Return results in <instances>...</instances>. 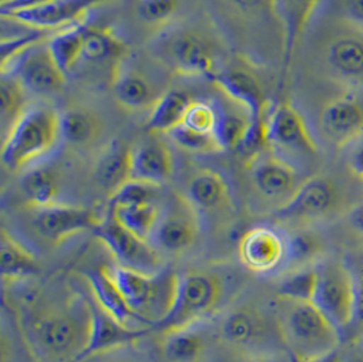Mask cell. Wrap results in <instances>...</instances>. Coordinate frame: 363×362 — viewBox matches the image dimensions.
Returning a JSON list of instances; mask_svg holds the SVG:
<instances>
[{"instance_id": "cell-1", "label": "cell", "mask_w": 363, "mask_h": 362, "mask_svg": "<svg viewBox=\"0 0 363 362\" xmlns=\"http://www.w3.org/2000/svg\"><path fill=\"white\" fill-rule=\"evenodd\" d=\"M91 312L84 298L69 300L35 313L29 322V341L50 362H78L89 344Z\"/></svg>"}, {"instance_id": "cell-2", "label": "cell", "mask_w": 363, "mask_h": 362, "mask_svg": "<svg viewBox=\"0 0 363 362\" xmlns=\"http://www.w3.org/2000/svg\"><path fill=\"white\" fill-rule=\"evenodd\" d=\"M274 314L291 358L312 360L339 350L343 334L313 301L278 296Z\"/></svg>"}, {"instance_id": "cell-3", "label": "cell", "mask_w": 363, "mask_h": 362, "mask_svg": "<svg viewBox=\"0 0 363 362\" xmlns=\"http://www.w3.org/2000/svg\"><path fill=\"white\" fill-rule=\"evenodd\" d=\"M62 136L60 114L47 106L28 108L3 138L1 161L17 170L45 155Z\"/></svg>"}, {"instance_id": "cell-4", "label": "cell", "mask_w": 363, "mask_h": 362, "mask_svg": "<svg viewBox=\"0 0 363 362\" xmlns=\"http://www.w3.org/2000/svg\"><path fill=\"white\" fill-rule=\"evenodd\" d=\"M222 295V282L213 274L203 271L179 274L173 302L165 316L151 329L165 334L195 326L214 312Z\"/></svg>"}, {"instance_id": "cell-5", "label": "cell", "mask_w": 363, "mask_h": 362, "mask_svg": "<svg viewBox=\"0 0 363 362\" xmlns=\"http://www.w3.org/2000/svg\"><path fill=\"white\" fill-rule=\"evenodd\" d=\"M218 338L229 349L253 354H277L284 347L275 314L253 305H238L225 313L218 326Z\"/></svg>"}, {"instance_id": "cell-6", "label": "cell", "mask_w": 363, "mask_h": 362, "mask_svg": "<svg viewBox=\"0 0 363 362\" xmlns=\"http://www.w3.org/2000/svg\"><path fill=\"white\" fill-rule=\"evenodd\" d=\"M102 268L115 282L133 311L149 324L150 329H152L169 311L173 302L179 274L164 270L160 274L149 275L118 264L102 265Z\"/></svg>"}, {"instance_id": "cell-7", "label": "cell", "mask_w": 363, "mask_h": 362, "mask_svg": "<svg viewBox=\"0 0 363 362\" xmlns=\"http://www.w3.org/2000/svg\"><path fill=\"white\" fill-rule=\"evenodd\" d=\"M312 301L342 334L351 327L355 302V273L347 264L328 260L315 264Z\"/></svg>"}, {"instance_id": "cell-8", "label": "cell", "mask_w": 363, "mask_h": 362, "mask_svg": "<svg viewBox=\"0 0 363 362\" xmlns=\"http://www.w3.org/2000/svg\"><path fill=\"white\" fill-rule=\"evenodd\" d=\"M154 52L166 67L182 77L211 78L216 72L211 44L192 31H174L162 35Z\"/></svg>"}, {"instance_id": "cell-9", "label": "cell", "mask_w": 363, "mask_h": 362, "mask_svg": "<svg viewBox=\"0 0 363 362\" xmlns=\"http://www.w3.org/2000/svg\"><path fill=\"white\" fill-rule=\"evenodd\" d=\"M339 188L327 176H313L299 184L296 192L274 213L281 224L305 226L330 216L339 204Z\"/></svg>"}, {"instance_id": "cell-10", "label": "cell", "mask_w": 363, "mask_h": 362, "mask_svg": "<svg viewBox=\"0 0 363 362\" xmlns=\"http://www.w3.org/2000/svg\"><path fill=\"white\" fill-rule=\"evenodd\" d=\"M93 233L112 253L116 264L149 275L164 271L161 251L120 226L111 215L104 218Z\"/></svg>"}, {"instance_id": "cell-11", "label": "cell", "mask_w": 363, "mask_h": 362, "mask_svg": "<svg viewBox=\"0 0 363 362\" xmlns=\"http://www.w3.org/2000/svg\"><path fill=\"white\" fill-rule=\"evenodd\" d=\"M268 145L272 151H284L311 158L318 146L303 115L289 102L281 101L269 106L265 116Z\"/></svg>"}, {"instance_id": "cell-12", "label": "cell", "mask_w": 363, "mask_h": 362, "mask_svg": "<svg viewBox=\"0 0 363 362\" xmlns=\"http://www.w3.org/2000/svg\"><path fill=\"white\" fill-rule=\"evenodd\" d=\"M32 210L34 231L53 246H60L84 231H94L104 221L93 209L63 203Z\"/></svg>"}, {"instance_id": "cell-13", "label": "cell", "mask_w": 363, "mask_h": 362, "mask_svg": "<svg viewBox=\"0 0 363 362\" xmlns=\"http://www.w3.org/2000/svg\"><path fill=\"white\" fill-rule=\"evenodd\" d=\"M200 233L199 213L188 199L176 195L161 213L151 244L169 253H182L194 247Z\"/></svg>"}, {"instance_id": "cell-14", "label": "cell", "mask_w": 363, "mask_h": 362, "mask_svg": "<svg viewBox=\"0 0 363 362\" xmlns=\"http://www.w3.org/2000/svg\"><path fill=\"white\" fill-rule=\"evenodd\" d=\"M245 166L253 187L263 198L281 200L283 204L299 187L296 165L272 150L252 157Z\"/></svg>"}, {"instance_id": "cell-15", "label": "cell", "mask_w": 363, "mask_h": 362, "mask_svg": "<svg viewBox=\"0 0 363 362\" xmlns=\"http://www.w3.org/2000/svg\"><path fill=\"white\" fill-rule=\"evenodd\" d=\"M241 263L255 274L267 275L284 268L287 260L286 234L269 226L249 229L238 243Z\"/></svg>"}, {"instance_id": "cell-16", "label": "cell", "mask_w": 363, "mask_h": 362, "mask_svg": "<svg viewBox=\"0 0 363 362\" xmlns=\"http://www.w3.org/2000/svg\"><path fill=\"white\" fill-rule=\"evenodd\" d=\"M346 25L347 31L332 35L325 43L323 62L333 79L357 86L363 83V31Z\"/></svg>"}, {"instance_id": "cell-17", "label": "cell", "mask_w": 363, "mask_h": 362, "mask_svg": "<svg viewBox=\"0 0 363 362\" xmlns=\"http://www.w3.org/2000/svg\"><path fill=\"white\" fill-rule=\"evenodd\" d=\"M102 0H56L44 6L1 13V17L26 25L34 31L59 32L84 23L89 11Z\"/></svg>"}, {"instance_id": "cell-18", "label": "cell", "mask_w": 363, "mask_h": 362, "mask_svg": "<svg viewBox=\"0 0 363 362\" xmlns=\"http://www.w3.org/2000/svg\"><path fill=\"white\" fill-rule=\"evenodd\" d=\"M89 305L91 312L90 338L78 362H84L101 354H108L133 345L143 339L151 329L124 326L111 313L99 307L94 300L89 301Z\"/></svg>"}, {"instance_id": "cell-19", "label": "cell", "mask_w": 363, "mask_h": 362, "mask_svg": "<svg viewBox=\"0 0 363 362\" xmlns=\"http://www.w3.org/2000/svg\"><path fill=\"white\" fill-rule=\"evenodd\" d=\"M320 130L330 145L337 148L362 139V102L352 94L332 99L320 114Z\"/></svg>"}, {"instance_id": "cell-20", "label": "cell", "mask_w": 363, "mask_h": 362, "mask_svg": "<svg viewBox=\"0 0 363 362\" xmlns=\"http://www.w3.org/2000/svg\"><path fill=\"white\" fill-rule=\"evenodd\" d=\"M210 79L223 96L241 106L250 120L264 119L269 109V102L265 97L263 83L252 71L241 67H230L216 71Z\"/></svg>"}, {"instance_id": "cell-21", "label": "cell", "mask_w": 363, "mask_h": 362, "mask_svg": "<svg viewBox=\"0 0 363 362\" xmlns=\"http://www.w3.org/2000/svg\"><path fill=\"white\" fill-rule=\"evenodd\" d=\"M17 63L16 77L34 94L52 96L65 89L67 74L55 62L47 41L28 50Z\"/></svg>"}, {"instance_id": "cell-22", "label": "cell", "mask_w": 363, "mask_h": 362, "mask_svg": "<svg viewBox=\"0 0 363 362\" xmlns=\"http://www.w3.org/2000/svg\"><path fill=\"white\" fill-rule=\"evenodd\" d=\"M324 0H272V14L279 21L283 32L281 82L286 81L294 52Z\"/></svg>"}, {"instance_id": "cell-23", "label": "cell", "mask_w": 363, "mask_h": 362, "mask_svg": "<svg viewBox=\"0 0 363 362\" xmlns=\"http://www.w3.org/2000/svg\"><path fill=\"white\" fill-rule=\"evenodd\" d=\"M185 198L199 215H214L233 209L229 184L219 172L213 169L198 170L189 179Z\"/></svg>"}, {"instance_id": "cell-24", "label": "cell", "mask_w": 363, "mask_h": 362, "mask_svg": "<svg viewBox=\"0 0 363 362\" xmlns=\"http://www.w3.org/2000/svg\"><path fill=\"white\" fill-rule=\"evenodd\" d=\"M111 82L117 102L130 111L151 109L161 96L145 74L127 63V57L111 68Z\"/></svg>"}, {"instance_id": "cell-25", "label": "cell", "mask_w": 363, "mask_h": 362, "mask_svg": "<svg viewBox=\"0 0 363 362\" xmlns=\"http://www.w3.org/2000/svg\"><path fill=\"white\" fill-rule=\"evenodd\" d=\"M173 155L161 141H146L131 148V180L161 187L173 176Z\"/></svg>"}, {"instance_id": "cell-26", "label": "cell", "mask_w": 363, "mask_h": 362, "mask_svg": "<svg viewBox=\"0 0 363 362\" xmlns=\"http://www.w3.org/2000/svg\"><path fill=\"white\" fill-rule=\"evenodd\" d=\"M84 278L89 283V290L93 300L120 323L128 327L150 329L149 324L133 311L115 282L108 277L102 267H99V270L86 271Z\"/></svg>"}, {"instance_id": "cell-27", "label": "cell", "mask_w": 363, "mask_h": 362, "mask_svg": "<svg viewBox=\"0 0 363 362\" xmlns=\"http://www.w3.org/2000/svg\"><path fill=\"white\" fill-rule=\"evenodd\" d=\"M166 362H206L210 354V336L200 323L161 334Z\"/></svg>"}, {"instance_id": "cell-28", "label": "cell", "mask_w": 363, "mask_h": 362, "mask_svg": "<svg viewBox=\"0 0 363 362\" xmlns=\"http://www.w3.org/2000/svg\"><path fill=\"white\" fill-rule=\"evenodd\" d=\"M96 180L109 197L131 180V148L121 141L108 145L96 165Z\"/></svg>"}, {"instance_id": "cell-29", "label": "cell", "mask_w": 363, "mask_h": 362, "mask_svg": "<svg viewBox=\"0 0 363 362\" xmlns=\"http://www.w3.org/2000/svg\"><path fill=\"white\" fill-rule=\"evenodd\" d=\"M128 56L125 43L109 29L87 26L84 31L82 59L94 65H111V68Z\"/></svg>"}, {"instance_id": "cell-30", "label": "cell", "mask_w": 363, "mask_h": 362, "mask_svg": "<svg viewBox=\"0 0 363 362\" xmlns=\"http://www.w3.org/2000/svg\"><path fill=\"white\" fill-rule=\"evenodd\" d=\"M0 274L4 280H21L40 273V263L30 249L7 231L0 233Z\"/></svg>"}, {"instance_id": "cell-31", "label": "cell", "mask_w": 363, "mask_h": 362, "mask_svg": "<svg viewBox=\"0 0 363 362\" xmlns=\"http://www.w3.org/2000/svg\"><path fill=\"white\" fill-rule=\"evenodd\" d=\"M194 99L180 92L169 90L162 93L151 108L147 131L151 133H169L184 123L185 114Z\"/></svg>"}, {"instance_id": "cell-32", "label": "cell", "mask_w": 363, "mask_h": 362, "mask_svg": "<svg viewBox=\"0 0 363 362\" xmlns=\"http://www.w3.org/2000/svg\"><path fill=\"white\" fill-rule=\"evenodd\" d=\"M161 210L155 202L117 204L109 207V214L124 229L131 231L142 240L151 241L161 218Z\"/></svg>"}, {"instance_id": "cell-33", "label": "cell", "mask_w": 363, "mask_h": 362, "mask_svg": "<svg viewBox=\"0 0 363 362\" xmlns=\"http://www.w3.org/2000/svg\"><path fill=\"white\" fill-rule=\"evenodd\" d=\"M21 190L30 209H41L59 203V177L50 168L40 166L28 172L21 181Z\"/></svg>"}, {"instance_id": "cell-34", "label": "cell", "mask_w": 363, "mask_h": 362, "mask_svg": "<svg viewBox=\"0 0 363 362\" xmlns=\"http://www.w3.org/2000/svg\"><path fill=\"white\" fill-rule=\"evenodd\" d=\"M84 31V23L68 26L55 32L47 41L50 55L66 74L82 59Z\"/></svg>"}, {"instance_id": "cell-35", "label": "cell", "mask_w": 363, "mask_h": 362, "mask_svg": "<svg viewBox=\"0 0 363 362\" xmlns=\"http://www.w3.org/2000/svg\"><path fill=\"white\" fill-rule=\"evenodd\" d=\"M62 136L74 146H86L97 141L102 131L99 116L90 111L72 108L60 115Z\"/></svg>"}, {"instance_id": "cell-36", "label": "cell", "mask_w": 363, "mask_h": 362, "mask_svg": "<svg viewBox=\"0 0 363 362\" xmlns=\"http://www.w3.org/2000/svg\"><path fill=\"white\" fill-rule=\"evenodd\" d=\"M287 238V260L284 271H296L299 268L312 267L323 251L320 237L305 226L296 228Z\"/></svg>"}, {"instance_id": "cell-37", "label": "cell", "mask_w": 363, "mask_h": 362, "mask_svg": "<svg viewBox=\"0 0 363 362\" xmlns=\"http://www.w3.org/2000/svg\"><path fill=\"white\" fill-rule=\"evenodd\" d=\"M25 86L11 72H1L0 79V126L3 138L10 132L19 117L26 112Z\"/></svg>"}, {"instance_id": "cell-38", "label": "cell", "mask_w": 363, "mask_h": 362, "mask_svg": "<svg viewBox=\"0 0 363 362\" xmlns=\"http://www.w3.org/2000/svg\"><path fill=\"white\" fill-rule=\"evenodd\" d=\"M215 106L218 112V119L213 135L218 146L220 151L238 150L245 133L248 131L250 117L244 119L240 115L230 114L226 109L218 106V104H215Z\"/></svg>"}, {"instance_id": "cell-39", "label": "cell", "mask_w": 363, "mask_h": 362, "mask_svg": "<svg viewBox=\"0 0 363 362\" xmlns=\"http://www.w3.org/2000/svg\"><path fill=\"white\" fill-rule=\"evenodd\" d=\"M315 264L290 271L279 285V296L312 301L315 289Z\"/></svg>"}, {"instance_id": "cell-40", "label": "cell", "mask_w": 363, "mask_h": 362, "mask_svg": "<svg viewBox=\"0 0 363 362\" xmlns=\"http://www.w3.org/2000/svg\"><path fill=\"white\" fill-rule=\"evenodd\" d=\"M180 148L192 153H216L220 151L213 133L199 132L186 127L179 126L167 133Z\"/></svg>"}, {"instance_id": "cell-41", "label": "cell", "mask_w": 363, "mask_h": 362, "mask_svg": "<svg viewBox=\"0 0 363 362\" xmlns=\"http://www.w3.org/2000/svg\"><path fill=\"white\" fill-rule=\"evenodd\" d=\"M157 185L147 184L143 181H127L121 188H118L112 197H109V207L117 204H135V203H149L155 202Z\"/></svg>"}, {"instance_id": "cell-42", "label": "cell", "mask_w": 363, "mask_h": 362, "mask_svg": "<svg viewBox=\"0 0 363 362\" xmlns=\"http://www.w3.org/2000/svg\"><path fill=\"white\" fill-rule=\"evenodd\" d=\"M218 119V112L215 104H208L204 101H192L185 117L184 126L199 132L213 133Z\"/></svg>"}, {"instance_id": "cell-43", "label": "cell", "mask_w": 363, "mask_h": 362, "mask_svg": "<svg viewBox=\"0 0 363 362\" xmlns=\"http://www.w3.org/2000/svg\"><path fill=\"white\" fill-rule=\"evenodd\" d=\"M139 17L147 23H162L173 17L179 0H135Z\"/></svg>"}, {"instance_id": "cell-44", "label": "cell", "mask_w": 363, "mask_h": 362, "mask_svg": "<svg viewBox=\"0 0 363 362\" xmlns=\"http://www.w3.org/2000/svg\"><path fill=\"white\" fill-rule=\"evenodd\" d=\"M223 10L235 19H253L272 13V0H218Z\"/></svg>"}, {"instance_id": "cell-45", "label": "cell", "mask_w": 363, "mask_h": 362, "mask_svg": "<svg viewBox=\"0 0 363 362\" xmlns=\"http://www.w3.org/2000/svg\"><path fill=\"white\" fill-rule=\"evenodd\" d=\"M339 11L343 22L363 31V0H340Z\"/></svg>"}, {"instance_id": "cell-46", "label": "cell", "mask_w": 363, "mask_h": 362, "mask_svg": "<svg viewBox=\"0 0 363 362\" xmlns=\"http://www.w3.org/2000/svg\"><path fill=\"white\" fill-rule=\"evenodd\" d=\"M351 327L363 329V270L355 273V302Z\"/></svg>"}, {"instance_id": "cell-47", "label": "cell", "mask_w": 363, "mask_h": 362, "mask_svg": "<svg viewBox=\"0 0 363 362\" xmlns=\"http://www.w3.org/2000/svg\"><path fill=\"white\" fill-rule=\"evenodd\" d=\"M348 168L354 176L363 180V138L348 157Z\"/></svg>"}, {"instance_id": "cell-48", "label": "cell", "mask_w": 363, "mask_h": 362, "mask_svg": "<svg viewBox=\"0 0 363 362\" xmlns=\"http://www.w3.org/2000/svg\"><path fill=\"white\" fill-rule=\"evenodd\" d=\"M342 354V362H363V338L354 341Z\"/></svg>"}, {"instance_id": "cell-49", "label": "cell", "mask_w": 363, "mask_h": 362, "mask_svg": "<svg viewBox=\"0 0 363 362\" xmlns=\"http://www.w3.org/2000/svg\"><path fill=\"white\" fill-rule=\"evenodd\" d=\"M348 225L363 237V203L354 206L347 215Z\"/></svg>"}, {"instance_id": "cell-50", "label": "cell", "mask_w": 363, "mask_h": 362, "mask_svg": "<svg viewBox=\"0 0 363 362\" xmlns=\"http://www.w3.org/2000/svg\"><path fill=\"white\" fill-rule=\"evenodd\" d=\"M291 362H342V354H340V350H336V351L330 353L327 356L317 357V358H312V360H294V358H291Z\"/></svg>"}, {"instance_id": "cell-51", "label": "cell", "mask_w": 363, "mask_h": 362, "mask_svg": "<svg viewBox=\"0 0 363 362\" xmlns=\"http://www.w3.org/2000/svg\"><path fill=\"white\" fill-rule=\"evenodd\" d=\"M104 362H142L139 358L133 357V356H125V354H121V356H112L109 357L108 360H105Z\"/></svg>"}, {"instance_id": "cell-52", "label": "cell", "mask_w": 363, "mask_h": 362, "mask_svg": "<svg viewBox=\"0 0 363 362\" xmlns=\"http://www.w3.org/2000/svg\"><path fill=\"white\" fill-rule=\"evenodd\" d=\"M252 362H291V357H290V361H283L277 354H269V356L255 357V360Z\"/></svg>"}]
</instances>
